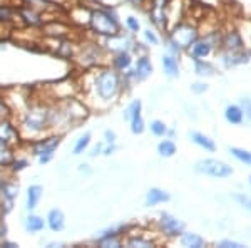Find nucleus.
I'll return each instance as SVG.
<instances>
[{
	"instance_id": "a878e982",
	"label": "nucleus",
	"mask_w": 251,
	"mask_h": 248,
	"mask_svg": "<svg viewBox=\"0 0 251 248\" xmlns=\"http://www.w3.org/2000/svg\"><path fill=\"white\" fill-rule=\"evenodd\" d=\"M157 153H159L163 158H171L176 154V144L169 139L161 141V143L157 144Z\"/></svg>"
},
{
	"instance_id": "6ab92c4d",
	"label": "nucleus",
	"mask_w": 251,
	"mask_h": 248,
	"mask_svg": "<svg viewBox=\"0 0 251 248\" xmlns=\"http://www.w3.org/2000/svg\"><path fill=\"white\" fill-rule=\"evenodd\" d=\"M163 69L166 72V76L169 77H177L179 76V64H177V59L174 55L166 54L163 57Z\"/></svg>"
},
{
	"instance_id": "ea45409f",
	"label": "nucleus",
	"mask_w": 251,
	"mask_h": 248,
	"mask_svg": "<svg viewBox=\"0 0 251 248\" xmlns=\"http://www.w3.org/2000/svg\"><path fill=\"white\" fill-rule=\"evenodd\" d=\"M104 138H106L107 143L114 144V141H116V133H112V131H106V133H104Z\"/></svg>"
},
{
	"instance_id": "412c9836",
	"label": "nucleus",
	"mask_w": 251,
	"mask_h": 248,
	"mask_svg": "<svg viewBox=\"0 0 251 248\" xmlns=\"http://www.w3.org/2000/svg\"><path fill=\"white\" fill-rule=\"evenodd\" d=\"M132 64V57L129 54V51H123V52H117L116 57H114V67L117 71H127Z\"/></svg>"
},
{
	"instance_id": "72a5a7b5",
	"label": "nucleus",
	"mask_w": 251,
	"mask_h": 248,
	"mask_svg": "<svg viewBox=\"0 0 251 248\" xmlns=\"http://www.w3.org/2000/svg\"><path fill=\"white\" fill-rule=\"evenodd\" d=\"M126 26H127V29L131 30V32H139L141 30V24H139V20H137L136 17H127L126 19Z\"/></svg>"
},
{
	"instance_id": "4468645a",
	"label": "nucleus",
	"mask_w": 251,
	"mask_h": 248,
	"mask_svg": "<svg viewBox=\"0 0 251 248\" xmlns=\"http://www.w3.org/2000/svg\"><path fill=\"white\" fill-rule=\"evenodd\" d=\"M0 141H3V143H7L9 146L17 141V129L7 119L0 121Z\"/></svg>"
},
{
	"instance_id": "a211bd4d",
	"label": "nucleus",
	"mask_w": 251,
	"mask_h": 248,
	"mask_svg": "<svg viewBox=\"0 0 251 248\" xmlns=\"http://www.w3.org/2000/svg\"><path fill=\"white\" fill-rule=\"evenodd\" d=\"M123 245L127 248H152L156 247V242L151 238H144L141 235H131L126 240H123Z\"/></svg>"
},
{
	"instance_id": "e433bc0d",
	"label": "nucleus",
	"mask_w": 251,
	"mask_h": 248,
	"mask_svg": "<svg viewBox=\"0 0 251 248\" xmlns=\"http://www.w3.org/2000/svg\"><path fill=\"white\" fill-rule=\"evenodd\" d=\"M12 15H14V12H12L9 7L0 5V20H10Z\"/></svg>"
},
{
	"instance_id": "cd10ccee",
	"label": "nucleus",
	"mask_w": 251,
	"mask_h": 248,
	"mask_svg": "<svg viewBox=\"0 0 251 248\" xmlns=\"http://www.w3.org/2000/svg\"><path fill=\"white\" fill-rule=\"evenodd\" d=\"M151 133L154 134V136H157V138H164L166 134H168V126H166L163 121H159V119H154L151 123Z\"/></svg>"
},
{
	"instance_id": "2f4dec72",
	"label": "nucleus",
	"mask_w": 251,
	"mask_h": 248,
	"mask_svg": "<svg viewBox=\"0 0 251 248\" xmlns=\"http://www.w3.org/2000/svg\"><path fill=\"white\" fill-rule=\"evenodd\" d=\"M141 108H143V104H141V101H132L131 104H129V108L126 109L124 112V117L126 119H131V117H134L137 114H141Z\"/></svg>"
},
{
	"instance_id": "a18cd8bd",
	"label": "nucleus",
	"mask_w": 251,
	"mask_h": 248,
	"mask_svg": "<svg viewBox=\"0 0 251 248\" xmlns=\"http://www.w3.org/2000/svg\"><path fill=\"white\" fill-rule=\"evenodd\" d=\"M248 181H250V185H251V174H250V180Z\"/></svg>"
},
{
	"instance_id": "f704fd0d",
	"label": "nucleus",
	"mask_w": 251,
	"mask_h": 248,
	"mask_svg": "<svg viewBox=\"0 0 251 248\" xmlns=\"http://www.w3.org/2000/svg\"><path fill=\"white\" fill-rule=\"evenodd\" d=\"M218 247H221V248H243L245 245L240 242H234V240L226 238V240H221V242L218 243Z\"/></svg>"
},
{
	"instance_id": "bb28decb",
	"label": "nucleus",
	"mask_w": 251,
	"mask_h": 248,
	"mask_svg": "<svg viewBox=\"0 0 251 248\" xmlns=\"http://www.w3.org/2000/svg\"><path fill=\"white\" fill-rule=\"evenodd\" d=\"M0 190H2L3 198H7L10 203L14 201L15 198H17V194H19V186H15L14 183H2Z\"/></svg>"
},
{
	"instance_id": "1a4fd4ad",
	"label": "nucleus",
	"mask_w": 251,
	"mask_h": 248,
	"mask_svg": "<svg viewBox=\"0 0 251 248\" xmlns=\"http://www.w3.org/2000/svg\"><path fill=\"white\" fill-rule=\"evenodd\" d=\"M214 49H216V47L213 46V42L204 35V37L198 39L196 42H194L193 46L188 49V51L191 52V57L194 60H203V59L209 57V55L213 54Z\"/></svg>"
},
{
	"instance_id": "f8f14e48",
	"label": "nucleus",
	"mask_w": 251,
	"mask_h": 248,
	"mask_svg": "<svg viewBox=\"0 0 251 248\" xmlns=\"http://www.w3.org/2000/svg\"><path fill=\"white\" fill-rule=\"evenodd\" d=\"M169 200H171L169 193H166V191L161 188H151L148 191V194H146V205L148 206H156Z\"/></svg>"
},
{
	"instance_id": "393cba45",
	"label": "nucleus",
	"mask_w": 251,
	"mask_h": 248,
	"mask_svg": "<svg viewBox=\"0 0 251 248\" xmlns=\"http://www.w3.org/2000/svg\"><path fill=\"white\" fill-rule=\"evenodd\" d=\"M194 72L200 77H209L214 74V67L209 62H206L204 59L196 60V64H194Z\"/></svg>"
},
{
	"instance_id": "c85d7f7f",
	"label": "nucleus",
	"mask_w": 251,
	"mask_h": 248,
	"mask_svg": "<svg viewBox=\"0 0 251 248\" xmlns=\"http://www.w3.org/2000/svg\"><path fill=\"white\" fill-rule=\"evenodd\" d=\"M129 123H131V131L134 133V134H143L144 133L146 124H144L143 116H141V114L131 117V119H129Z\"/></svg>"
},
{
	"instance_id": "5701e85b",
	"label": "nucleus",
	"mask_w": 251,
	"mask_h": 248,
	"mask_svg": "<svg viewBox=\"0 0 251 248\" xmlns=\"http://www.w3.org/2000/svg\"><path fill=\"white\" fill-rule=\"evenodd\" d=\"M44 220L40 217H35V215H30L29 218L25 220V230L29 233H39V231L44 230Z\"/></svg>"
},
{
	"instance_id": "6e6552de",
	"label": "nucleus",
	"mask_w": 251,
	"mask_h": 248,
	"mask_svg": "<svg viewBox=\"0 0 251 248\" xmlns=\"http://www.w3.org/2000/svg\"><path fill=\"white\" fill-rule=\"evenodd\" d=\"M245 40H243L240 30L233 29V30H228L221 35V49L225 52H236V51H241L245 49Z\"/></svg>"
},
{
	"instance_id": "9b49d317",
	"label": "nucleus",
	"mask_w": 251,
	"mask_h": 248,
	"mask_svg": "<svg viewBox=\"0 0 251 248\" xmlns=\"http://www.w3.org/2000/svg\"><path fill=\"white\" fill-rule=\"evenodd\" d=\"M179 243L181 247L186 248H203L206 247V242L203 237H200L198 233H191V231H183L179 235Z\"/></svg>"
},
{
	"instance_id": "58836bf2",
	"label": "nucleus",
	"mask_w": 251,
	"mask_h": 248,
	"mask_svg": "<svg viewBox=\"0 0 251 248\" xmlns=\"http://www.w3.org/2000/svg\"><path fill=\"white\" fill-rule=\"evenodd\" d=\"M7 117H9V109H7V106L3 104V101L0 99V121L7 119Z\"/></svg>"
},
{
	"instance_id": "423d86ee",
	"label": "nucleus",
	"mask_w": 251,
	"mask_h": 248,
	"mask_svg": "<svg viewBox=\"0 0 251 248\" xmlns=\"http://www.w3.org/2000/svg\"><path fill=\"white\" fill-rule=\"evenodd\" d=\"M159 228L163 231L164 237L169 238H177L184 231V223L181 220L169 213H161L159 217Z\"/></svg>"
},
{
	"instance_id": "b1692460",
	"label": "nucleus",
	"mask_w": 251,
	"mask_h": 248,
	"mask_svg": "<svg viewBox=\"0 0 251 248\" xmlns=\"http://www.w3.org/2000/svg\"><path fill=\"white\" fill-rule=\"evenodd\" d=\"M229 153H231L233 158H236L238 161H241L243 165L251 166V151H248V149H243V148H236V146H233V148H229Z\"/></svg>"
},
{
	"instance_id": "2eb2a0df",
	"label": "nucleus",
	"mask_w": 251,
	"mask_h": 248,
	"mask_svg": "<svg viewBox=\"0 0 251 248\" xmlns=\"http://www.w3.org/2000/svg\"><path fill=\"white\" fill-rule=\"evenodd\" d=\"M47 225L52 231H62L64 226H66V218H64V213L60 210H50L47 215Z\"/></svg>"
},
{
	"instance_id": "4c0bfd02",
	"label": "nucleus",
	"mask_w": 251,
	"mask_h": 248,
	"mask_svg": "<svg viewBox=\"0 0 251 248\" xmlns=\"http://www.w3.org/2000/svg\"><path fill=\"white\" fill-rule=\"evenodd\" d=\"M191 91L194 92V94H203V92L208 91V86H206L204 83H196L191 86Z\"/></svg>"
},
{
	"instance_id": "7ed1b4c3",
	"label": "nucleus",
	"mask_w": 251,
	"mask_h": 248,
	"mask_svg": "<svg viewBox=\"0 0 251 248\" xmlns=\"http://www.w3.org/2000/svg\"><path fill=\"white\" fill-rule=\"evenodd\" d=\"M89 26L96 32L97 35H104V37H114L119 34L121 26L119 20L112 12L109 10H92L89 15Z\"/></svg>"
},
{
	"instance_id": "dca6fc26",
	"label": "nucleus",
	"mask_w": 251,
	"mask_h": 248,
	"mask_svg": "<svg viewBox=\"0 0 251 248\" xmlns=\"http://www.w3.org/2000/svg\"><path fill=\"white\" fill-rule=\"evenodd\" d=\"M225 117L229 124L240 126L243 123V119H245V112H243L241 106L229 104V106H226V109H225Z\"/></svg>"
},
{
	"instance_id": "c756f323",
	"label": "nucleus",
	"mask_w": 251,
	"mask_h": 248,
	"mask_svg": "<svg viewBox=\"0 0 251 248\" xmlns=\"http://www.w3.org/2000/svg\"><path fill=\"white\" fill-rule=\"evenodd\" d=\"M233 200L236 201L240 206H243L246 211H250L251 213V196H248V194H245V193H234Z\"/></svg>"
},
{
	"instance_id": "f03ea898",
	"label": "nucleus",
	"mask_w": 251,
	"mask_h": 248,
	"mask_svg": "<svg viewBox=\"0 0 251 248\" xmlns=\"http://www.w3.org/2000/svg\"><path fill=\"white\" fill-rule=\"evenodd\" d=\"M198 39H200V29L189 22L176 24L169 32V42H171L173 52L188 51Z\"/></svg>"
},
{
	"instance_id": "39448f33",
	"label": "nucleus",
	"mask_w": 251,
	"mask_h": 248,
	"mask_svg": "<svg viewBox=\"0 0 251 248\" xmlns=\"http://www.w3.org/2000/svg\"><path fill=\"white\" fill-rule=\"evenodd\" d=\"M196 171L201 174H206V176L225 180V178L231 176L234 173V169L225 161L214 160V158H206V160H201L196 163Z\"/></svg>"
},
{
	"instance_id": "4be33fe9",
	"label": "nucleus",
	"mask_w": 251,
	"mask_h": 248,
	"mask_svg": "<svg viewBox=\"0 0 251 248\" xmlns=\"http://www.w3.org/2000/svg\"><path fill=\"white\" fill-rule=\"evenodd\" d=\"M12 163H14V153H12L10 146L0 141V168H7Z\"/></svg>"
},
{
	"instance_id": "49530a36",
	"label": "nucleus",
	"mask_w": 251,
	"mask_h": 248,
	"mask_svg": "<svg viewBox=\"0 0 251 248\" xmlns=\"http://www.w3.org/2000/svg\"><path fill=\"white\" fill-rule=\"evenodd\" d=\"M96 2H104V0H96Z\"/></svg>"
},
{
	"instance_id": "ddd939ff",
	"label": "nucleus",
	"mask_w": 251,
	"mask_h": 248,
	"mask_svg": "<svg viewBox=\"0 0 251 248\" xmlns=\"http://www.w3.org/2000/svg\"><path fill=\"white\" fill-rule=\"evenodd\" d=\"M151 74H152V64H151V60H149V57L143 55V57L137 59V64H136V69H134L136 79L144 81V79H148Z\"/></svg>"
},
{
	"instance_id": "37998d69",
	"label": "nucleus",
	"mask_w": 251,
	"mask_h": 248,
	"mask_svg": "<svg viewBox=\"0 0 251 248\" xmlns=\"http://www.w3.org/2000/svg\"><path fill=\"white\" fill-rule=\"evenodd\" d=\"M100 149H102V146H100V144H97V146H96V148H94V153H91V156H96V154H97V153H99V151H100Z\"/></svg>"
},
{
	"instance_id": "79ce46f5",
	"label": "nucleus",
	"mask_w": 251,
	"mask_h": 248,
	"mask_svg": "<svg viewBox=\"0 0 251 248\" xmlns=\"http://www.w3.org/2000/svg\"><path fill=\"white\" fill-rule=\"evenodd\" d=\"M127 2L134 3V5H143V3L146 2V0H127Z\"/></svg>"
},
{
	"instance_id": "aec40b11",
	"label": "nucleus",
	"mask_w": 251,
	"mask_h": 248,
	"mask_svg": "<svg viewBox=\"0 0 251 248\" xmlns=\"http://www.w3.org/2000/svg\"><path fill=\"white\" fill-rule=\"evenodd\" d=\"M42 191H44L42 186H39V185H34L27 190V208L34 210L35 206L39 205L40 198H42Z\"/></svg>"
},
{
	"instance_id": "f257e3e1",
	"label": "nucleus",
	"mask_w": 251,
	"mask_h": 248,
	"mask_svg": "<svg viewBox=\"0 0 251 248\" xmlns=\"http://www.w3.org/2000/svg\"><path fill=\"white\" fill-rule=\"evenodd\" d=\"M121 76L117 69H102L94 79V91L100 101H116L121 92Z\"/></svg>"
},
{
	"instance_id": "7c9ffc66",
	"label": "nucleus",
	"mask_w": 251,
	"mask_h": 248,
	"mask_svg": "<svg viewBox=\"0 0 251 248\" xmlns=\"http://www.w3.org/2000/svg\"><path fill=\"white\" fill-rule=\"evenodd\" d=\"M89 143H91V134L86 133L84 136H80L79 139H77V143H75V146H74V154H80V153L86 151V148L89 146Z\"/></svg>"
},
{
	"instance_id": "c03bdc74",
	"label": "nucleus",
	"mask_w": 251,
	"mask_h": 248,
	"mask_svg": "<svg viewBox=\"0 0 251 248\" xmlns=\"http://www.w3.org/2000/svg\"><path fill=\"white\" fill-rule=\"evenodd\" d=\"M112 151H114V146H109V148L104 149V154H111Z\"/></svg>"
},
{
	"instance_id": "c9c22d12",
	"label": "nucleus",
	"mask_w": 251,
	"mask_h": 248,
	"mask_svg": "<svg viewBox=\"0 0 251 248\" xmlns=\"http://www.w3.org/2000/svg\"><path fill=\"white\" fill-rule=\"evenodd\" d=\"M144 37H146V40H148L149 44H151V46H157V44H159V39H157V35L152 30H146Z\"/></svg>"
},
{
	"instance_id": "473e14b6",
	"label": "nucleus",
	"mask_w": 251,
	"mask_h": 248,
	"mask_svg": "<svg viewBox=\"0 0 251 248\" xmlns=\"http://www.w3.org/2000/svg\"><path fill=\"white\" fill-rule=\"evenodd\" d=\"M240 106H241L243 112H245L246 119H248L250 124H251V97H243Z\"/></svg>"
},
{
	"instance_id": "9d476101",
	"label": "nucleus",
	"mask_w": 251,
	"mask_h": 248,
	"mask_svg": "<svg viewBox=\"0 0 251 248\" xmlns=\"http://www.w3.org/2000/svg\"><path fill=\"white\" fill-rule=\"evenodd\" d=\"M250 59H251V51L248 47L241 49V51H236V52H225V54H223V60H225L226 67L243 66V64H248Z\"/></svg>"
},
{
	"instance_id": "0eeeda50",
	"label": "nucleus",
	"mask_w": 251,
	"mask_h": 248,
	"mask_svg": "<svg viewBox=\"0 0 251 248\" xmlns=\"http://www.w3.org/2000/svg\"><path fill=\"white\" fill-rule=\"evenodd\" d=\"M59 143H60L59 138H50V139L39 141V143L32 148V153H34L35 156H39V161L44 165V163H47L52 158V153L57 149Z\"/></svg>"
},
{
	"instance_id": "a19ab883",
	"label": "nucleus",
	"mask_w": 251,
	"mask_h": 248,
	"mask_svg": "<svg viewBox=\"0 0 251 248\" xmlns=\"http://www.w3.org/2000/svg\"><path fill=\"white\" fill-rule=\"evenodd\" d=\"M25 165H27V161H15L14 160V169L17 171V169H24L25 168Z\"/></svg>"
},
{
	"instance_id": "20e7f679",
	"label": "nucleus",
	"mask_w": 251,
	"mask_h": 248,
	"mask_svg": "<svg viewBox=\"0 0 251 248\" xmlns=\"http://www.w3.org/2000/svg\"><path fill=\"white\" fill-rule=\"evenodd\" d=\"M49 124H50V111L44 106H32L27 114L24 116L22 129L29 134H39Z\"/></svg>"
},
{
	"instance_id": "f3484780",
	"label": "nucleus",
	"mask_w": 251,
	"mask_h": 248,
	"mask_svg": "<svg viewBox=\"0 0 251 248\" xmlns=\"http://www.w3.org/2000/svg\"><path fill=\"white\" fill-rule=\"evenodd\" d=\"M189 138H191V141L194 144H198L200 148L206 149V151H216V144H214V141L211 139L209 136H206V134L200 133V131H191L189 133Z\"/></svg>"
}]
</instances>
